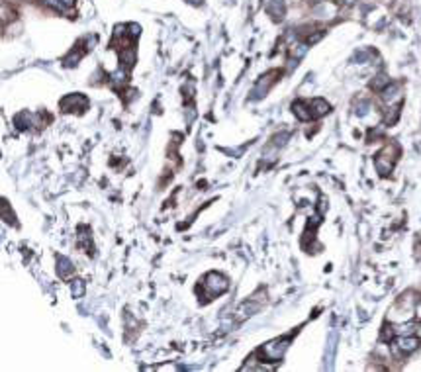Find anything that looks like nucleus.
<instances>
[{
    "instance_id": "obj_12",
    "label": "nucleus",
    "mask_w": 421,
    "mask_h": 372,
    "mask_svg": "<svg viewBox=\"0 0 421 372\" xmlns=\"http://www.w3.org/2000/svg\"><path fill=\"white\" fill-rule=\"evenodd\" d=\"M79 245H81V249H84L88 255H92L94 245H92V237H90V229H88V227H81V229H79Z\"/></svg>"
},
{
    "instance_id": "obj_5",
    "label": "nucleus",
    "mask_w": 421,
    "mask_h": 372,
    "mask_svg": "<svg viewBox=\"0 0 421 372\" xmlns=\"http://www.w3.org/2000/svg\"><path fill=\"white\" fill-rule=\"evenodd\" d=\"M88 108V100L83 94H69L61 100V110L63 112H75V114H83Z\"/></svg>"
},
{
    "instance_id": "obj_20",
    "label": "nucleus",
    "mask_w": 421,
    "mask_h": 372,
    "mask_svg": "<svg viewBox=\"0 0 421 372\" xmlns=\"http://www.w3.org/2000/svg\"><path fill=\"white\" fill-rule=\"evenodd\" d=\"M43 4L49 6V8H53L55 12H67V6H65L61 0H43Z\"/></svg>"
},
{
    "instance_id": "obj_26",
    "label": "nucleus",
    "mask_w": 421,
    "mask_h": 372,
    "mask_svg": "<svg viewBox=\"0 0 421 372\" xmlns=\"http://www.w3.org/2000/svg\"><path fill=\"white\" fill-rule=\"evenodd\" d=\"M190 4H200V0H188Z\"/></svg>"
},
{
    "instance_id": "obj_13",
    "label": "nucleus",
    "mask_w": 421,
    "mask_h": 372,
    "mask_svg": "<svg viewBox=\"0 0 421 372\" xmlns=\"http://www.w3.org/2000/svg\"><path fill=\"white\" fill-rule=\"evenodd\" d=\"M308 104H310V110H312V116H314V118H321V116H325V114L331 112V106H329L323 98H314V100H310Z\"/></svg>"
},
{
    "instance_id": "obj_10",
    "label": "nucleus",
    "mask_w": 421,
    "mask_h": 372,
    "mask_svg": "<svg viewBox=\"0 0 421 372\" xmlns=\"http://www.w3.org/2000/svg\"><path fill=\"white\" fill-rule=\"evenodd\" d=\"M292 112H294V116H296L300 122H310V120H314L312 110H310V104L304 102V100H296V102L292 104Z\"/></svg>"
},
{
    "instance_id": "obj_14",
    "label": "nucleus",
    "mask_w": 421,
    "mask_h": 372,
    "mask_svg": "<svg viewBox=\"0 0 421 372\" xmlns=\"http://www.w3.org/2000/svg\"><path fill=\"white\" fill-rule=\"evenodd\" d=\"M112 84L114 86H124V84H127V81H129V69H126V67H120L118 71H114L112 73Z\"/></svg>"
},
{
    "instance_id": "obj_8",
    "label": "nucleus",
    "mask_w": 421,
    "mask_h": 372,
    "mask_svg": "<svg viewBox=\"0 0 421 372\" xmlns=\"http://www.w3.org/2000/svg\"><path fill=\"white\" fill-rule=\"evenodd\" d=\"M264 8H266V12H268L276 22H280V20L284 18V12H286L284 0H266V2H264Z\"/></svg>"
},
{
    "instance_id": "obj_4",
    "label": "nucleus",
    "mask_w": 421,
    "mask_h": 372,
    "mask_svg": "<svg viewBox=\"0 0 421 372\" xmlns=\"http://www.w3.org/2000/svg\"><path fill=\"white\" fill-rule=\"evenodd\" d=\"M278 75H280L278 71H270V73L263 75V77L259 79V83L255 84V88L251 90V100H259V98H263L264 94L270 90V86L274 84V81H276V77H278Z\"/></svg>"
},
{
    "instance_id": "obj_25",
    "label": "nucleus",
    "mask_w": 421,
    "mask_h": 372,
    "mask_svg": "<svg viewBox=\"0 0 421 372\" xmlns=\"http://www.w3.org/2000/svg\"><path fill=\"white\" fill-rule=\"evenodd\" d=\"M61 2H63V4L67 6V8H71V6H75V0H61Z\"/></svg>"
},
{
    "instance_id": "obj_18",
    "label": "nucleus",
    "mask_w": 421,
    "mask_h": 372,
    "mask_svg": "<svg viewBox=\"0 0 421 372\" xmlns=\"http://www.w3.org/2000/svg\"><path fill=\"white\" fill-rule=\"evenodd\" d=\"M388 84H390L388 77H386V75H378V77H376V79H374V81L370 83V88H372V90H378V92H380V90H384V88H386Z\"/></svg>"
},
{
    "instance_id": "obj_23",
    "label": "nucleus",
    "mask_w": 421,
    "mask_h": 372,
    "mask_svg": "<svg viewBox=\"0 0 421 372\" xmlns=\"http://www.w3.org/2000/svg\"><path fill=\"white\" fill-rule=\"evenodd\" d=\"M290 51H292V55L298 59V57H302V55L306 53V45H294Z\"/></svg>"
},
{
    "instance_id": "obj_1",
    "label": "nucleus",
    "mask_w": 421,
    "mask_h": 372,
    "mask_svg": "<svg viewBox=\"0 0 421 372\" xmlns=\"http://www.w3.org/2000/svg\"><path fill=\"white\" fill-rule=\"evenodd\" d=\"M229 288V280L227 276H223L221 272H210L202 278V282L198 284V294L204 300H213L217 296H221L223 292H227Z\"/></svg>"
},
{
    "instance_id": "obj_15",
    "label": "nucleus",
    "mask_w": 421,
    "mask_h": 372,
    "mask_svg": "<svg viewBox=\"0 0 421 372\" xmlns=\"http://www.w3.org/2000/svg\"><path fill=\"white\" fill-rule=\"evenodd\" d=\"M120 63H122V67H126V69H131V67H133V63H135V51H133L131 45L120 49Z\"/></svg>"
},
{
    "instance_id": "obj_22",
    "label": "nucleus",
    "mask_w": 421,
    "mask_h": 372,
    "mask_svg": "<svg viewBox=\"0 0 421 372\" xmlns=\"http://www.w3.org/2000/svg\"><path fill=\"white\" fill-rule=\"evenodd\" d=\"M6 215H8V221H10V223H14V219H16V217H14V213L10 212L8 202H6V200H2V217L6 219Z\"/></svg>"
},
{
    "instance_id": "obj_19",
    "label": "nucleus",
    "mask_w": 421,
    "mask_h": 372,
    "mask_svg": "<svg viewBox=\"0 0 421 372\" xmlns=\"http://www.w3.org/2000/svg\"><path fill=\"white\" fill-rule=\"evenodd\" d=\"M81 57H83V51H79V49H75L71 55H67L65 57V67H75L79 61H81Z\"/></svg>"
},
{
    "instance_id": "obj_9",
    "label": "nucleus",
    "mask_w": 421,
    "mask_h": 372,
    "mask_svg": "<svg viewBox=\"0 0 421 372\" xmlns=\"http://www.w3.org/2000/svg\"><path fill=\"white\" fill-rule=\"evenodd\" d=\"M57 276L59 278H63V280H67L69 276H73L75 274V266L73 263L67 259V257H63V255H57Z\"/></svg>"
},
{
    "instance_id": "obj_17",
    "label": "nucleus",
    "mask_w": 421,
    "mask_h": 372,
    "mask_svg": "<svg viewBox=\"0 0 421 372\" xmlns=\"http://www.w3.org/2000/svg\"><path fill=\"white\" fill-rule=\"evenodd\" d=\"M71 294H73V298H83L84 296V282L81 280V278H75L73 282H71Z\"/></svg>"
},
{
    "instance_id": "obj_6",
    "label": "nucleus",
    "mask_w": 421,
    "mask_h": 372,
    "mask_svg": "<svg viewBox=\"0 0 421 372\" xmlns=\"http://www.w3.org/2000/svg\"><path fill=\"white\" fill-rule=\"evenodd\" d=\"M420 347V339L414 337V335H404V337H398L396 343H394V353L396 355H410L414 353L416 349Z\"/></svg>"
},
{
    "instance_id": "obj_24",
    "label": "nucleus",
    "mask_w": 421,
    "mask_h": 372,
    "mask_svg": "<svg viewBox=\"0 0 421 372\" xmlns=\"http://www.w3.org/2000/svg\"><path fill=\"white\" fill-rule=\"evenodd\" d=\"M127 28H129V38H131V36H133V38H137V36H139V32H141V28H139L137 24H129Z\"/></svg>"
},
{
    "instance_id": "obj_2",
    "label": "nucleus",
    "mask_w": 421,
    "mask_h": 372,
    "mask_svg": "<svg viewBox=\"0 0 421 372\" xmlns=\"http://www.w3.org/2000/svg\"><path fill=\"white\" fill-rule=\"evenodd\" d=\"M288 347H290V339H288V337L272 339V341L264 343L263 347L257 351V359H259L261 363H278V361L284 359Z\"/></svg>"
},
{
    "instance_id": "obj_21",
    "label": "nucleus",
    "mask_w": 421,
    "mask_h": 372,
    "mask_svg": "<svg viewBox=\"0 0 421 372\" xmlns=\"http://www.w3.org/2000/svg\"><path fill=\"white\" fill-rule=\"evenodd\" d=\"M369 108H370L369 100H359V102L355 104V112H357L359 116H365V114L369 112Z\"/></svg>"
},
{
    "instance_id": "obj_11",
    "label": "nucleus",
    "mask_w": 421,
    "mask_h": 372,
    "mask_svg": "<svg viewBox=\"0 0 421 372\" xmlns=\"http://www.w3.org/2000/svg\"><path fill=\"white\" fill-rule=\"evenodd\" d=\"M402 90H400V84H396V83H390L384 90H380V96H382V100L386 102V104H394V102H398L400 100V94Z\"/></svg>"
},
{
    "instance_id": "obj_16",
    "label": "nucleus",
    "mask_w": 421,
    "mask_h": 372,
    "mask_svg": "<svg viewBox=\"0 0 421 372\" xmlns=\"http://www.w3.org/2000/svg\"><path fill=\"white\" fill-rule=\"evenodd\" d=\"M257 310H259V306H257L255 302H245V304H241V308H239V319L251 318L253 314H257Z\"/></svg>"
},
{
    "instance_id": "obj_7",
    "label": "nucleus",
    "mask_w": 421,
    "mask_h": 372,
    "mask_svg": "<svg viewBox=\"0 0 421 372\" xmlns=\"http://www.w3.org/2000/svg\"><path fill=\"white\" fill-rule=\"evenodd\" d=\"M14 122H16V127H18V129H24V131L40 125V118H38L36 114H32V112H22V114H18V116L14 118Z\"/></svg>"
},
{
    "instance_id": "obj_3",
    "label": "nucleus",
    "mask_w": 421,
    "mask_h": 372,
    "mask_svg": "<svg viewBox=\"0 0 421 372\" xmlns=\"http://www.w3.org/2000/svg\"><path fill=\"white\" fill-rule=\"evenodd\" d=\"M398 155H400V147L396 143H388L376 157H374V166L378 170L380 176H388L398 161Z\"/></svg>"
}]
</instances>
